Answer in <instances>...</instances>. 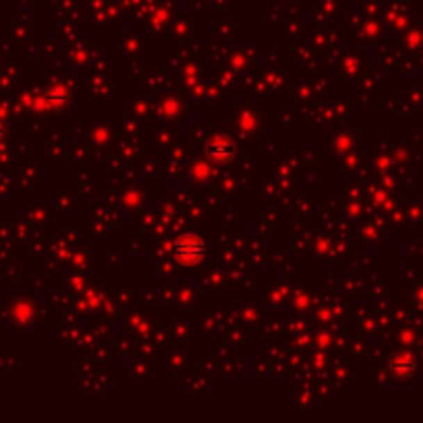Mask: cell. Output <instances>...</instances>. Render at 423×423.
<instances>
[{
	"label": "cell",
	"instance_id": "obj_1",
	"mask_svg": "<svg viewBox=\"0 0 423 423\" xmlns=\"http://www.w3.org/2000/svg\"><path fill=\"white\" fill-rule=\"evenodd\" d=\"M172 254L182 265H199L207 254V244L194 233H184L172 244Z\"/></svg>",
	"mask_w": 423,
	"mask_h": 423
}]
</instances>
